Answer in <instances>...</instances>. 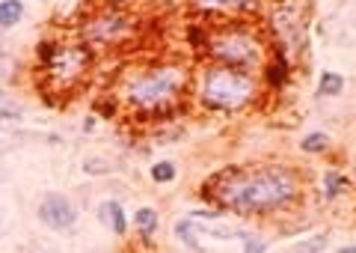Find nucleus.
Masks as SVG:
<instances>
[{
    "instance_id": "f257e3e1",
    "label": "nucleus",
    "mask_w": 356,
    "mask_h": 253,
    "mask_svg": "<svg viewBox=\"0 0 356 253\" xmlns=\"http://www.w3.org/2000/svg\"><path fill=\"white\" fill-rule=\"evenodd\" d=\"M300 182L288 167H247L229 170L214 182L211 197L238 215H267L297 200Z\"/></svg>"
},
{
    "instance_id": "f03ea898",
    "label": "nucleus",
    "mask_w": 356,
    "mask_h": 253,
    "mask_svg": "<svg viewBox=\"0 0 356 253\" xmlns=\"http://www.w3.org/2000/svg\"><path fill=\"white\" fill-rule=\"evenodd\" d=\"M184 86H187V75L181 66L163 63L134 75L125 84V98L140 114H163L181 98Z\"/></svg>"
},
{
    "instance_id": "7ed1b4c3",
    "label": "nucleus",
    "mask_w": 356,
    "mask_h": 253,
    "mask_svg": "<svg viewBox=\"0 0 356 253\" xmlns=\"http://www.w3.org/2000/svg\"><path fill=\"white\" fill-rule=\"evenodd\" d=\"M199 98H202V105L211 107V111L235 114V111H243L255 98V81H252V75L243 69H232V66L214 63L202 72Z\"/></svg>"
},
{
    "instance_id": "20e7f679",
    "label": "nucleus",
    "mask_w": 356,
    "mask_h": 253,
    "mask_svg": "<svg viewBox=\"0 0 356 253\" xmlns=\"http://www.w3.org/2000/svg\"><path fill=\"white\" fill-rule=\"evenodd\" d=\"M208 54L214 57V63L232 66V69L255 72L264 60L261 39L250 33L247 27H222L208 36Z\"/></svg>"
},
{
    "instance_id": "39448f33",
    "label": "nucleus",
    "mask_w": 356,
    "mask_h": 253,
    "mask_svg": "<svg viewBox=\"0 0 356 253\" xmlns=\"http://www.w3.org/2000/svg\"><path fill=\"white\" fill-rule=\"evenodd\" d=\"M89 63H92V51H89V45H81V42L51 48L48 57L42 60L44 75H48L51 84L60 86V90H69V86L81 81L89 72Z\"/></svg>"
},
{
    "instance_id": "423d86ee",
    "label": "nucleus",
    "mask_w": 356,
    "mask_h": 253,
    "mask_svg": "<svg viewBox=\"0 0 356 253\" xmlns=\"http://www.w3.org/2000/svg\"><path fill=\"white\" fill-rule=\"evenodd\" d=\"M128 30V15L119 13V9H107V13H98L83 24V39L86 45H116V42L125 39Z\"/></svg>"
},
{
    "instance_id": "0eeeda50",
    "label": "nucleus",
    "mask_w": 356,
    "mask_h": 253,
    "mask_svg": "<svg viewBox=\"0 0 356 253\" xmlns=\"http://www.w3.org/2000/svg\"><path fill=\"white\" fill-rule=\"evenodd\" d=\"M39 221L48 229H57V233H69V229L77 224V208L65 194H44L39 203Z\"/></svg>"
},
{
    "instance_id": "6e6552de",
    "label": "nucleus",
    "mask_w": 356,
    "mask_h": 253,
    "mask_svg": "<svg viewBox=\"0 0 356 253\" xmlns=\"http://www.w3.org/2000/svg\"><path fill=\"white\" fill-rule=\"evenodd\" d=\"M98 217H102L116 236L128 233V217H125V208H122L119 200H104L102 206H98Z\"/></svg>"
},
{
    "instance_id": "1a4fd4ad",
    "label": "nucleus",
    "mask_w": 356,
    "mask_h": 253,
    "mask_svg": "<svg viewBox=\"0 0 356 253\" xmlns=\"http://www.w3.org/2000/svg\"><path fill=\"white\" fill-rule=\"evenodd\" d=\"M193 6L205 13H250L255 0H193Z\"/></svg>"
},
{
    "instance_id": "9d476101",
    "label": "nucleus",
    "mask_w": 356,
    "mask_h": 253,
    "mask_svg": "<svg viewBox=\"0 0 356 253\" xmlns=\"http://www.w3.org/2000/svg\"><path fill=\"white\" fill-rule=\"evenodd\" d=\"M134 227H137V233H140V236L152 238V236H154V229H158V212H154L152 206H140L137 212H134Z\"/></svg>"
},
{
    "instance_id": "9b49d317",
    "label": "nucleus",
    "mask_w": 356,
    "mask_h": 253,
    "mask_svg": "<svg viewBox=\"0 0 356 253\" xmlns=\"http://www.w3.org/2000/svg\"><path fill=\"white\" fill-rule=\"evenodd\" d=\"M24 18V3L21 0H0V30L15 27Z\"/></svg>"
},
{
    "instance_id": "f8f14e48",
    "label": "nucleus",
    "mask_w": 356,
    "mask_h": 253,
    "mask_svg": "<svg viewBox=\"0 0 356 253\" xmlns=\"http://www.w3.org/2000/svg\"><path fill=\"white\" fill-rule=\"evenodd\" d=\"M175 236L181 238V245L193 247V250H202V241H199V224L193 217H184V221L175 224Z\"/></svg>"
},
{
    "instance_id": "ddd939ff",
    "label": "nucleus",
    "mask_w": 356,
    "mask_h": 253,
    "mask_svg": "<svg viewBox=\"0 0 356 253\" xmlns=\"http://www.w3.org/2000/svg\"><path fill=\"white\" fill-rule=\"evenodd\" d=\"M344 90V78L336 72H324L321 75V81H318V93L321 95H339Z\"/></svg>"
},
{
    "instance_id": "4468645a",
    "label": "nucleus",
    "mask_w": 356,
    "mask_h": 253,
    "mask_svg": "<svg viewBox=\"0 0 356 253\" xmlns=\"http://www.w3.org/2000/svg\"><path fill=\"white\" fill-rule=\"evenodd\" d=\"M172 179H175V164L172 161H158L152 167V182L166 185V182H172Z\"/></svg>"
},
{
    "instance_id": "2eb2a0df",
    "label": "nucleus",
    "mask_w": 356,
    "mask_h": 253,
    "mask_svg": "<svg viewBox=\"0 0 356 253\" xmlns=\"http://www.w3.org/2000/svg\"><path fill=\"white\" fill-rule=\"evenodd\" d=\"M300 146H303V152H324L330 146V137L324 135V131H312L309 137H303Z\"/></svg>"
},
{
    "instance_id": "dca6fc26",
    "label": "nucleus",
    "mask_w": 356,
    "mask_h": 253,
    "mask_svg": "<svg viewBox=\"0 0 356 253\" xmlns=\"http://www.w3.org/2000/svg\"><path fill=\"white\" fill-rule=\"evenodd\" d=\"M0 119H21V107L6 93H0Z\"/></svg>"
},
{
    "instance_id": "f3484780",
    "label": "nucleus",
    "mask_w": 356,
    "mask_h": 253,
    "mask_svg": "<svg viewBox=\"0 0 356 253\" xmlns=\"http://www.w3.org/2000/svg\"><path fill=\"white\" fill-rule=\"evenodd\" d=\"M13 69H15V60L9 57V51L0 48V81H6L13 75Z\"/></svg>"
},
{
    "instance_id": "a211bd4d",
    "label": "nucleus",
    "mask_w": 356,
    "mask_h": 253,
    "mask_svg": "<svg viewBox=\"0 0 356 253\" xmlns=\"http://www.w3.org/2000/svg\"><path fill=\"white\" fill-rule=\"evenodd\" d=\"M327 197H336L341 188H344V179H341V176L339 173H327Z\"/></svg>"
},
{
    "instance_id": "6ab92c4d",
    "label": "nucleus",
    "mask_w": 356,
    "mask_h": 253,
    "mask_svg": "<svg viewBox=\"0 0 356 253\" xmlns=\"http://www.w3.org/2000/svg\"><path fill=\"white\" fill-rule=\"evenodd\" d=\"M353 176H356V161H353Z\"/></svg>"
}]
</instances>
